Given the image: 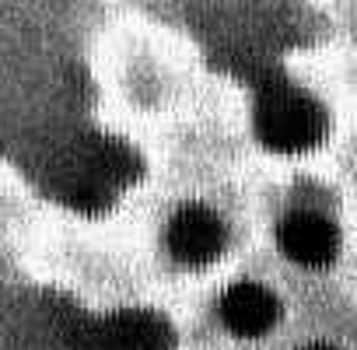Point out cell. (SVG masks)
I'll return each mask as SVG.
<instances>
[{
  "label": "cell",
  "mask_w": 357,
  "mask_h": 350,
  "mask_svg": "<svg viewBox=\"0 0 357 350\" xmlns=\"http://www.w3.org/2000/svg\"><path fill=\"white\" fill-rule=\"evenodd\" d=\"M137 179V158L119 140H88L60 168V193L70 207L102 211Z\"/></svg>",
  "instance_id": "6da1fadb"
},
{
  "label": "cell",
  "mask_w": 357,
  "mask_h": 350,
  "mask_svg": "<svg viewBox=\"0 0 357 350\" xmlns=\"http://www.w3.org/2000/svg\"><path fill=\"white\" fill-rule=\"evenodd\" d=\"M256 133L270 151L301 154L326 137V112L301 88L266 84L256 102Z\"/></svg>",
  "instance_id": "7a4b0ae2"
},
{
  "label": "cell",
  "mask_w": 357,
  "mask_h": 350,
  "mask_svg": "<svg viewBox=\"0 0 357 350\" xmlns=\"http://www.w3.org/2000/svg\"><path fill=\"white\" fill-rule=\"evenodd\" d=\"M77 350H172V329L154 312H116L88 322Z\"/></svg>",
  "instance_id": "3957f363"
},
{
  "label": "cell",
  "mask_w": 357,
  "mask_h": 350,
  "mask_svg": "<svg viewBox=\"0 0 357 350\" xmlns=\"http://www.w3.org/2000/svg\"><path fill=\"white\" fill-rule=\"evenodd\" d=\"M225 249V225L207 207H183L168 221V252L178 263L204 266Z\"/></svg>",
  "instance_id": "277c9868"
},
{
  "label": "cell",
  "mask_w": 357,
  "mask_h": 350,
  "mask_svg": "<svg viewBox=\"0 0 357 350\" xmlns=\"http://www.w3.org/2000/svg\"><path fill=\"white\" fill-rule=\"evenodd\" d=\"M277 238H280L284 256L294 259L298 266H329L340 249L336 228L312 211H298V214L284 218Z\"/></svg>",
  "instance_id": "5b68a950"
},
{
  "label": "cell",
  "mask_w": 357,
  "mask_h": 350,
  "mask_svg": "<svg viewBox=\"0 0 357 350\" xmlns=\"http://www.w3.org/2000/svg\"><path fill=\"white\" fill-rule=\"evenodd\" d=\"M277 315L280 305L263 284H235L221 298V322L242 340H256L270 333L277 326Z\"/></svg>",
  "instance_id": "8992f818"
},
{
  "label": "cell",
  "mask_w": 357,
  "mask_h": 350,
  "mask_svg": "<svg viewBox=\"0 0 357 350\" xmlns=\"http://www.w3.org/2000/svg\"><path fill=\"white\" fill-rule=\"evenodd\" d=\"M305 350H336V347H329V343H312V347H305Z\"/></svg>",
  "instance_id": "52a82bcc"
}]
</instances>
